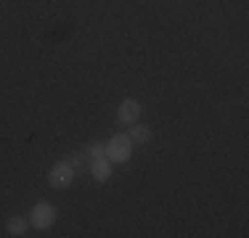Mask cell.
I'll return each mask as SVG.
<instances>
[{
    "mask_svg": "<svg viewBox=\"0 0 249 238\" xmlns=\"http://www.w3.org/2000/svg\"><path fill=\"white\" fill-rule=\"evenodd\" d=\"M133 156V140L130 135H111L109 143H106V159H111V164H120V162H127Z\"/></svg>",
    "mask_w": 249,
    "mask_h": 238,
    "instance_id": "obj_1",
    "label": "cell"
},
{
    "mask_svg": "<svg viewBox=\"0 0 249 238\" xmlns=\"http://www.w3.org/2000/svg\"><path fill=\"white\" fill-rule=\"evenodd\" d=\"M29 222L37 230H45L56 222V206L48 204V201H40V204L32 206V214H29Z\"/></svg>",
    "mask_w": 249,
    "mask_h": 238,
    "instance_id": "obj_2",
    "label": "cell"
},
{
    "mask_svg": "<svg viewBox=\"0 0 249 238\" xmlns=\"http://www.w3.org/2000/svg\"><path fill=\"white\" fill-rule=\"evenodd\" d=\"M72 180H74V170L67 162H58L48 170V183L53 188H69Z\"/></svg>",
    "mask_w": 249,
    "mask_h": 238,
    "instance_id": "obj_3",
    "label": "cell"
},
{
    "mask_svg": "<svg viewBox=\"0 0 249 238\" xmlns=\"http://www.w3.org/2000/svg\"><path fill=\"white\" fill-rule=\"evenodd\" d=\"M141 117V103L133 98H124L120 103V109H117V119H120V124H124V127H130V124H135Z\"/></svg>",
    "mask_w": 249,
    "mask_h": 238,
    "instance_id": "obj_4",
    "label": "cell"
},
{
    "mask_svg": "<svg viewBox=\"0 0 249 238\" xmlns=\"http://www.w3.org/2000/svg\"><path fill=\"white\" fill-rule=\"evenodd\" d=\"M90 172H93V177H96L98 183H106V180L111 177V172H114V167H111V159H106V156L93 159V162H90Z\"/></svg>",
    "mask_w": 249,
    "mask_h": 238,
    "instance_id": "obj_5",
    "label": "cell"
},
{
    "mask_svg": "<svg viewBox=\"0 0 249 238\" xmlns=\"http://www.w3.org/2000/svg\"><path fill=\"white\" fill-rule=\"evenodd\" d=\"M130 140H133V143H149L151 140V127H149V124H138V122H135V124H130Z\"/></svg>",
    "mask_w": 249,
    "mask_h": 238,
    "instance_id": "obj_6",
    "label": "cell"
},
{
    "mask_svg": "<svg viewBox=\"0 0 249 238\" xmlns=\"http://www.w3.org/2000/svg\"><path fill=\"white\" fill-rule=\"evenodd\" d=\"M27 220L24 217H19V214H16V217H8V220H5V233H8V236H24L27 233Z\"/></svg>",
    "mask_w": 249,
    "mask_h": 238,
    "instance_id": "obj_7",
    "label": "cell"
},
{
    "mask_svg": "<svg viewBox=\"0 0 249 238\" xmlns=\"http://www.w3.org/2000/svg\"><path fill=\"white\" fill-rule=\"evenodd\" d=\"M85 153H88V159H101V156H106V143L104 140H93L90 146L85 148Z\"/></svg>",
    "mask_w": 249,
    "mask_h": 238,
    "instance_id": "obj_8",
    "label": "cell"
},
{
    "mask_svg": "<svg viewBox=\"0 0 249 238\" xmlns=\"http://www.w3.org/2000/svg\"><path fill=\"white\" fill-rule=\"evenodd\" d=\"M64 162L72 167V170H80V167H85V162H90V159H88L85 148H82V151H77V153H69V156L64 159Z\"/></svg>",
    "mask_w": 249,
    "mask_h": 238,
    "instance_id": "obj_9",
    "label": "cell"
}]
</instances>
